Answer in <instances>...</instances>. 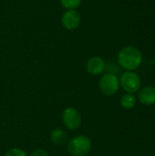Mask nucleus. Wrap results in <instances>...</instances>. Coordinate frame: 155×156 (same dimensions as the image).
<instances>
[{
  "label": "nucleus",
  "instance_id": "nucleus-7",
  "mask_svg": "<svg viewBox=\"0 0 155 156\" xmlns=\"http://www.w3.org/2000/svg\"><path fill=\"white\" fill-rule=\"evenodd\" d=\"M104 69H105V62L99 56L91 57L86 62V70L91 75L94 76L100 75L104 71Z\"/></svg>",
  "mask_w": 155,
  "mask_h": 156
},
{
  "label": "nucleus",
  "instance_id": "nucleus-3",
  "mask_svg": "<svg viewBox=\"0 0 155 156\" xmlns=\"http://www.w3.org/2000/svg\"><path fill=\"white\" fill-rule=\"evenodd\" d=\"M99 87L104 95L112 96L118 92L120 88V81L115 74L106 73L100 78L99 81Z\"/></svg>",
  "mask_w": 155,
  "mask_h": 156
},
{
  "label": "nucleus",
  "instance_id": "nucleus-1",
  "mask_svg": "<svg viewBox=\"0 0 155 156\" xmlns=\"http://www.w3.org/2000/svg\"><path fill=\"white\" fill-rule=\"evenodd\" d=\"M143 62L141 51L134 47H125L118 54V63L120 67L127 71L138 69Z\"/></svg>",
  "mask_w": 155,
  "mask_h": 156
},
{
  "label": "nucleus",
  "instance_id": "nucleus-2",
  "mask_svg": "<svg viewBox=\"0 0 155 156\" xmlns=\"http://www.w3.org/2000/svg\"><path fill=\"white\" fill-rule=\"evenodd\" d=\"M92 148L90 139L85 135H79L72 138L67 144V151L71 156L88 155Z\"/></svg>",
  "mask_w": 155,
  "mask_h": 156
},
{
  "label": "nucleus",
  "instance_id": "nucleus-13",
  "mask_svg": "<svg viewBox=\"0 0 155 156\" xmlns=\"http://www.w3.org/2000/svg\"><path fill=\"white\" fill-rule=\"evenodd\" d=\"M29 156H49L48 152L42 149H37L34 152L31 153V154Z\"/></svg>",
  "mask_w": 155,
  "mask_h": 156
},
{
  "label": "nucleus",
  "instance_id": "nucleus-6",
  "mask_svg": "<svg viewBox=\"0 0 155 156\" xmlns=\"http://www.w3.org/2000/svg\"><path fill=\"white\" fill-rule=\"evenodd\" d=\"M81 22V16L76 9L67 10L61 18L62 26L67 30H75L79 27Z\"/></svg>",
  "mask_w": 155,
  "mask_h": 156
},
{
  "label": "nucleus",
  "instance_id": "nucleus-11",
  "mask_svg": "<svg viewBox=\"0 0 155 156\" xmlns=\"http://www.w3.org/2000/svg\"><path fill=\"white\" fill-rule=\"evenodd\" d=\"M81 1L82 0H60V3L64 8L70 10L79 7V5L81 4Z\"/></svg>",
  "mask_w": 155,
  "mask_h": 156
},
{
  "label": "nucleus",
  "instance_id": "nucleus-12",
  "mask_svg": "<svg viewBox=\"0 0 155 156\" xmlns=\"http://www.w3.org/2000/svg\"><path fill=\"white\" fill-rule=\"evenodd\" d=\"M4 156H27L26 154L19 148H11L5 154Z\"/></svg>",
  "mask_w": 155,
  "mask_h": 156
},
{
  "label": "nucleus",
  "instance_id": "nucleus-4",
  "mask_svg": "<svg viewBox=\"0 0 155 156\" xmlns=\"http://www.w3.org/2000/svg\"><path fill=\"white\" fill-rule=\"evenodd\" d=\"M119 81L122 89L127 93L133 94L136 91H138L141 88V79L136 73L132 71L123 72Z\"/></svg>",
  "mask_w": 155,
  "mask_h": 156
},
{
  "label": "nucleus",
  "instance_id": "nucleus-10",
  "mask_svg": "<svg viewBox=\"0 0 155 156\" xmlns=\"http://www.w3.org/2000/svg\"><path fill=\"white\" fill-rule=\"evenodd\" d=\"M136 104V98L133 94L127 93L123 95L121 99V105L122 108L126 110H131L132 109Z\"/></svg>",
  "mask_w": 155,
  "mask_h": 156
},
{
  "label": "nucleus",
  "instance_id": "nucleus-5",
  "mask_svg": "<svg viewBox=\"0 0 155 156\" xmlns=\"http://www.w3.org/2000/svg\"><path fill=\"white\" fill-rule=\"evenodd\" d=\"M62 121L69 130L75 131L81 125V116L78 110L73 107L66 108L62 112Z\"/></svg>",
  "mask_w": 155,
  "mask_h": 156
},
{
  "label": "nucleus",
  "instance_id": "nucleus-9",
  "mask_svg": "<svg viewBox=\"0 0 155 156\" xmlns=\"http://www.w3.org/2000/svg\"><path fill=\"white\" fill-rule=\"evenodd\" d=\"M50 140L56 145H64L68 142L67 133L62 129H54L50 133Z\"/></svg>",
  "mask_w": 155,
  "mask_h": 156
},
{
  "label": "nucleus",
  "instance_id": "nucleus-8",
  "mask_svg": "<svg viewBox=\"0 0 155 156\" xmlns=\"http://www.w3.org/2000/svg\"><path fill=\"white\" fill-rule=\"evenodd\" d=\"M138 98L140 102L143 105L151 106L155 104V87H144L140 90Z\"/></svg>",
  "mask_w": 155,
  "mask_h": 156
}]
</instances>
